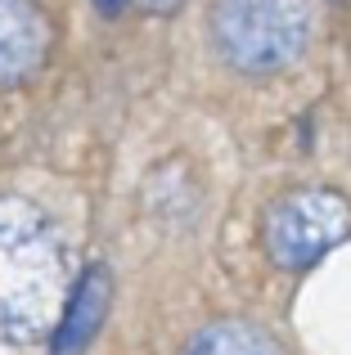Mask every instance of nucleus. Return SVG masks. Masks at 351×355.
Segmentation results:
<instances>
[{
	"mask_svg": "<svg viewBox=\"0 0 351 355\" xmlns=\"http://www.w3.org/2000/svg\"><path fill=\"white\" fill-rule=\"evenodd\" d=\"M68 257L50 220L23 198H0V333L32 342L63 311Z\"/></svg>",
	"mask_w": 351,
	"mask_h": 355,
	"instance_id": "1",
	"label": "nucleus"
},
{
	"mask_svg": "<svg viewBox=\"0 0 351 355\" xmlns=\"http://www.w3.org/2000/svg\"><path fill=\"white\" fill-rule=\"evenodd\" d=\"M311 18L302 0H216L212 41L243 77H271L302 59Z\"/></svg>",
	"mask_w": 351,
	"mask_h": 355,
	"instance_id": "2",
	"label": "nucleus"
},
{
	"mask_svg": "<svg viewBox=\"0 0 351 355\" xmlns=\"http://www.w3.org/2000/svg\"><path fill=\"white\" fill-rule=\"evenodd\" d=\"M351 234L347 198L329 189H298L266 211V252L280 270H307Z\"/></svg>",
	"mask_w": 351,
	"mask_h": 355,
	"instance_id": "3",
	"label": "nucleus"
},
{
	"mask_svg": "<svg viewBox=\"0 0 351 355\" xmlns=\"http://www.w3.org/2000/svg\"><path fill=\"white\" fill-rule=\"evenodd\" d=\"M50 23L32 0H0V86H18L45 63Z\"/></svg>",
	"mask_w": 351,
	"mask_h": 355,
	"instance_id": "4",
	"label": "nucleus"
},
{
	"mask_svg": "<svg viewBox=\"0 0 351 355\" xmlns=\"http://www.w3.org/2000/svg\"><path fill=\"white\" fill-rule=\"evenodd\" d=\"M108 297H113V284H108V270L95 266L81 275V284L72 288V297L63 302V315L54 320V355H81L90 347V338L99 333L108 315Z\"/></svg>",
	"mask_w": 351,
	"mask_h": 355,
	"instance_id": "5",
	"label": "nucleus"
},
{
	"mask_svg": "<svg viewBox=\"0 0 351 355\" xmlns=\"http://www.w3.org/2000/svg\"><path fill=\"white\" fill-rule=\"evenodd\" d=\"M185 355H280V347H275L262 329H252V324L225 320V324L203 329L198 338L185 347Z\"/></svg>",
	"mask_w": 351,
	"mask_h": 355,
	"instance_id": "6",
	"label": "nucleus"
},
{
	"mask_svg": "<svg viewBox=\"0 0 351 355\" xmlns=\"http://www.w3.org/2000/svg\"><path fill=\"white\" fill-rule=\"evenodd\" d=\"M185 0H140V9H149V14H176Z\"/></svg>",
	"mask_w": 351,
	"mask_h": 355,
	"instance_id": "7",
	"label": "nucleus"
},
{
	"mask_svg": "<svg viewBox=\"0 0 351 355\" xmlns=\"http://www.w3.org/2000/svg\"><path fill=\"white\" fill-rule=\"evenodd\" d=\"M95 5H99V9H104V14H117V9H122V5H126V0H95Z\"/></svg>",
	"mask_w": 351,
	"mask_h": 355,
	"instance_id": "8",
	"label": "nucleus"
}]
</instances>
